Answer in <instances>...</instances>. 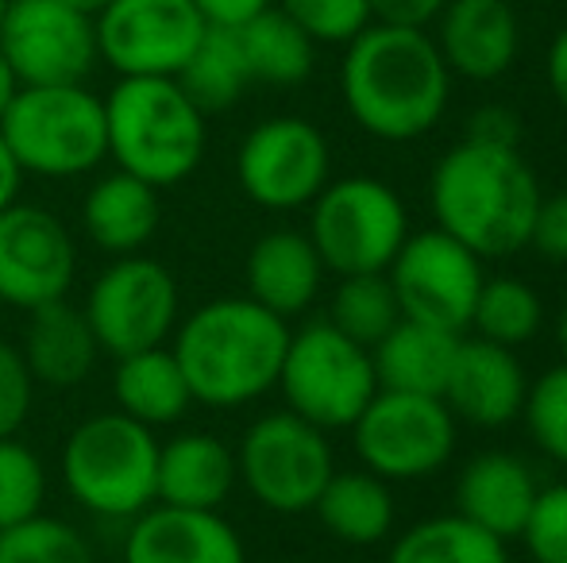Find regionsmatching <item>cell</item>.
Masks as SVG:
<instances>
[{
    "instance_id": "obj_1",
    "label": "cell",
    "mask_w": 567,
    "mask_h": 563,
    "mask_svg": "<svg viewBox=\"0 0 567 563\" xmlns=\"http://www.w3.org/2000/svg\"><path fill=\"white\" fill-rule=\"evenodd\" d=\"M340 97L367 136L410 143L444 121L452 70L425 28L367 23L343 46Z\"/></svg>"
},
{
    "instance_id": "obj_2",
    "label": "cell",
    "mask_w": 567,
    "mask_h": 563,
    "mask_svg": "<svg viewBox=\"0 0 567 563\" xmlns=\"http://www.w3.org/2000/svg\"><path fill=\"white\" fill-rule=\"evenodd\" d=\"M540 189L522 147L467 139L444 150L429 178V205L441 232L478 259H502L529 248Z\"/></svg>"
},
{
    "instance_id": "obj_3",
    "label": "cell",
    "mask_w": 567,
    "mask_h": 563,
    "mask_svg": "<svg viewBox=\"0 0 567 563\" xmlns=\"http://www.w3.org/2000/svg\"><path fill=\"white\" fill-rule=\"evenodd\" d=\"M290 332V321L244 293L205 301L182 316L171 352L194 402L209 409H239L278 386Z\"/></svg>"
},
{
    "instance_id": "obj_4",
    "label": "cell",
    "mask_w": 567,
    "mask_h": 563,
    "mask_svg": "<svg viewBox=\"0 0 567 563\" xmlns=\"http://www.w3.org/2000/svg\"><path fill=\"white\" fill-rule=\"evenodd\" d=\"M109 158L155 189L186 181L205 158V113L178 77H120L105 97Z\"/></svg>"
},
{
    "instance_id": "obj_5",
    "label": "cell",
    "mask_w": 567,
    "mask_h": 563,
    "mask_svg": "<svg viewBox=\"0 0 567 563\" xmlns=\"http://www.w3.org/2000/svg\"><path fill=\"white\" fill-rule=\"evenodd\" d=\"M59 463L66 494L93 518L132 521L155 505L158 436L120 409L70 428Z\"/></svg>"
},
{
    "instance_id": "obj_6",
    "label": "cell",
    "mask_w": 567,
    "mask_h": 563,
    "mask_svg": "<svg viewBox=\"0 0 567 563\" xmlns=\"http://www.w3.org/2000/svg\"><path fill=\"white\" fill-rule=\"evenodd\" d=\"M16 166L35 178H82L109 158L105 97L82 85H20L0 116Z\"/></svg>"
},
{
    "instance_id": "obj_7",
    "label": "cell",
    "mask_w": 567,
    "mask_h": 563,
    "mask_svg": "<svg viewBox=\"0 0 567 563\" xmlns=\"http://www.w3.org/2000/svg\"><path fill=\"white\" fill-rule=\"evenodd\" d=\"M275 390H282L286 409L301 421L324 432L351 428L367 402L379 394L371 347L343 336L332 321L301 324L290 332Z\"/></svg>"
},
{
    "instance_id": "obj_8",
    "label": "cell",
    "mask_w": 567,
    "mask_h": 563,
    "mask_svg": "<svg viewBox=\"0 0 567 563\" xmlns=\"http://www.w3.org/2000/svg\"><path fill=\"white\" fill-rule=\"evenodd\" d=\"M309 240L332 274H386L410 240V209L402 194L379 178L329 181L309 205Z\"/></svg>"
},
{
    "instance_id": "obj_9",
    "label": "cell",
    "mask_w": 567,
    "mask_h": 563,
    "mask_svg": "<svg viewBox=\"0 0 567 563\" xmlns=\"http://www.w3.org/2000/svg\"><path fill=\"white\" fill-rule=\"evenodd\" d=\"M337 471L329 432L301 421L290 409L262 414L236 444V475L247 494L270 513H313L324 482Z\"/></svg>"
},
{
    "instance_id": "obj_10",
    "label": "cell",
    "mask_w": 567,
    "mask_h": 563,
    "mask_svg": "<svg viewBox=\"0 0 567 563\" xmlns=\"http://www.w3.org/2000/svg\"><path fill=\"white\" fill-rule=\"evenodd\" d=\"M460 421L433 394L379 390L351 425L359 463L386 482H417L452 459Z\"/></svg>"
},
{
    "instance_id": "obj_11",
    "label": "cell",
    "mask_w": 567,
    "mask_h": 563,
    "mask_svg": "<svg viewBox=\"0 0 567 563\" xmlns=\"http://www.w3.org/2000/svg\"><path fill=\"white\" fill-rule=\"evenodd\" d=\"M82 313L101 352L124 359L132 352L163 347L174 336L182 321V293L158 259L135 251V256H116L90 282Z\"/></svg>"
},
{
    "instance_id": "obj_12",
    "label": "cell",
    "mask_w": 567,
    "mask_h": 563,
    "mask_svg": "<svg viewBox=\"0 0 567 563\" xmlns=\"http://www.w3.org/2000/svg\"><path fill=\"white\" fill-rule=\"evenodd\" d=\"M332 147L317 124L301 116H270L255 124L236 150V181L259 209H309L329 186Z\"/></svg>"
},
{
    "instance_id": "obj_13",
    "label": "cell",
    "mask_w": 567,
    "mask_h": 563,
    "mask_svg": "<svg viewBox=\"0 0 567 563\" xmlns=\"http://www.w3.org/2000/svg\"><path fill=\"white\" fill-rule=\"evenodd\" d=\"M394 285L398 309L405 321L436 324V329L460 332L471 329L478 290H483V259L441 228L410 232L394 263L386 267Z\"/></svg>"
},
{
    "instance_id": "obj_14",
    "label": "cell",
    "mask_w": 567,
    "mask_h": 563,
    "mask_svg": "<svg viewBox=\"0 0 567 563\" xmlns=\"http://www.w3.org/2000/svg\"><path fill=\"white\" fill-rule=\"evenodd\" d=\"M93 28L97 54L120 77H178L209 23L194 0H113Z\"/></svg>"
},
{
    "instance_id": "obj_15",
    "label": "cell",
    "mask_w": 567,
    "mask_h": 563,
    "mask_svg": "<svg viewBox=\"0 0 567 563\" xmlns=\"http://www.w3.org/2000/svg\"><path fill=\"white\" fill-rule=\"evenodd\" d=\"M0 51L20 85H82L101 59L93 15L62 0H8Z\"/></svg>"
},
{
    "instance_id": "obj_16",
    "label": "cell",
    "mask_w": 567,
    "mask_h": 563,
    "mask_svg": "<svg viewBox=\"0 0 567 563\" xmlns=\"http://www.w3.org/2000/svg\"><path fill=\"white\" fill-rule=\"evenodd\" d=\"M78 274V248L62 217L43 205L12 201L0 212V301L8 309H43L62 301Z\"/></svg>"
},
{
    "instance_id": "obj_17",
    "label": "cell",
    "mask_w": 567,
    "mask_h": 563,
    "mask_svg": "<svg viewBox=\"0 0 567 563\" xmlns=\"http://www.w3.org/2000/svg\"><path fill=\"white\" fill-rule=\"evenodd\" d=\"M529 375L514 347L491 344V340H460L449 386H444V406L455 421L475 428H506L522 417Z\"/></svg>"
},
{
    "instance_id": "obj_18",
    "label": "cell",
    "mask_w": 567,
    "mask_h": 563,
    "mask_svg": "<svg viewBox=\"0 0 567 563\" xmlns=\"http://www.w3.org/2000/svg\"><path fill=\"white\" fill-rule=\"evenodd\" d=\"M124 563H247V552L220 510H178L155 502L132 518Z\"/></svg>"
},
{
    "instance_id": "obj_19",
    "label": "cell",
    "mask_w": 567,
    "mask_h": 563,
    "mask_svg": "<svg viewBox=\"0 0 567 563\" xmlns=\"http://www.w3.org/2000/svg\"><path fill=\"white\" fill-rule=\"evenodd\" d=\"M436 46L452 74L494 82L517 62L522 23L509 0H449L436 15Z\"/></svg>"
},
{
    "instance_id": "obj_20",
    "label": "cell",
    "mask_w": 567,
    "mask_h": 563,
    "mask_svg": "<svg viewBox=\"0 0 567 563\" xmlns=\"http://www.w3.org/2000/svg\"><path fill=\"white\" fill-rule=\"evenodd\" d=\"M537 471L514 451H483L460 471L455 482V513L478 529L514 541L537 502Z\"/></svg>"
},
{
    "instance_id": "obj_21",
    "label": "cell",
    "mask_w": 567,
    "mask_h": 563,
    "mask_svg": "<svg viewBox=\"0 0 567 563\" xmlns=\"http://www.w3.org/2000/svg\"><path fill=\"white\" fill-rule=\"evenodd\" d=\"M244 282H247V298L259 301L262 309H270L282 321H293L321 293L324 263L306 232L278 228V232H267L251 243Z\"/></svg>"
},
{
    "instance_id": "obj_22",
    "label": "cell",
    "mask_w": 567,
    "mask_h": 563,
    "mask_svg": "<svg viewBox=\"0 0 567 563\" xmlns=\"http://www.w3.org/2000/svg\"><path fill=\"white\" fill-rule=\"evenodd\" d=\"M236 482V448L217 432L194 428L158 444L155 502L178 510H220Z\"/></svg>"
},
{
    "instance_id": "obj_23",
    "label": "cell",
    "mask_w": 567,
    "mask_h": 563,
    "mask_svg": "<svg viewBox=\"0 0 567 563\" xmlns=\"http://www.w3.org/2000/svg\"><path fill=\"white\" fill-rule=\"evenodd\" d=\"M20 355L28 363L35 386L51 390H74L97 367V336L85 321L82 305H70L66 298L51 301L43 309H31L23 329Z\"/></svg>"
},
{
    "instance_id": "obj_24",
    "label": "cell",
    "mask_w": 567,
    "mask_h": 563,
    "mask_svg": "<svg viewBox=\"0 0 567 563\" xmlns=\"http://www.w3.org/2000/svg\"><path fill=\"white\" fill-rule=\"evenodd\" d=\"M163 205L158 189L127 170H113L90 186L82 201V228L93 248L109 256H135L158 232Z\"/></svg>"
},
{
    "instance_id": "obj_25",
    "label": "cell",
    "mask_w": 567,
    "mask_h": 563,
    "mask_svg": "<svg viewBox=\"0 0 567 563\" xmlns=\"http://www.w3.org/2000/svg\"><path fill=\"white\" fill-rule=\"evenodd\" d=\"M460 332L436 329L421 321H398L379 344L371 347L374 378L379 390L402 394H433L441 398L449 386L455 352H460Z\"/></svg>"
},
{
    "instance_id": "obj_26",
    "label": "cell",
    "mask_w": 567,
    "mask_h": 563,
    "mask_svg": "<svg viewBox=\"0 0 567 563\" xmlns=\"http://www.w3.org/2000/svg\"><path fill=\"white\" fill-rule=\"evenodd\" d=\"M113 402L120 414L147 428L178 425L194 406V394L182 375L171 347H147L116 359L113 371Z\"/></svg>"
},
{
    "instance_id": "obj_27",
    "label": "cell",
    "mask_w": 567,
    "mask_h": 563,
    "mask_svg": "<svg viewBox=\"0 0 567 563\" xmlns=\"http://www.w3.org/2000/svg\"><path fill=\"white\" fill-rule=\"evenodd\" d=\"M313 513L337 541L351 544V549H371V544L386 541L394 529V490L367 467L332 471Z\"/></svg>"
},
{
    "instance_id": "obj_28",
    "label": "cell",
    "mask_w": 567,
    "mask_h": 563,
    "mask_svg": "<svg viewBox=\"0 0 567 563\" xmlns=\"http://www.w3.org/2000/svg\"><path fill=\"white\" fill-rule=\"evenodd\" d=\"M236 31H239V43H244L251 82L301 85L313 74L317 43L278 4H270L267 12H259L255 20H247Z\"/></svg>"
},
{
    "instance_id": "obj_29",
    "label": "cell",
    "mask_w": 567,
    "mask_h": 563,
    "mask_svg": "<svg viewBox=\"0 0 567 563\" xmlns=\"http://www.w3.org/2000/svg\"><path fill=\"white\" fill-rule=\"evenodd\" d=\"M386 563H509V549L460 513H436L405 529L390 544Z\"/></svg>"
},
{
    "instance_id": "obj_30",
    "label": "cell",
    "mask_w": 567,
    "mask_h": 563,
    "mask_svg": "<svg viewBox=\"0 0 567 563\" xmlns=\"http://www.w3.org/2000/svg\"><path fill=\"white\" fill-rule=\"evenodd\" d=\"M178 85L189 93L197 108L205 116L225 113L236 105L251 85V70L244 59V43H239L236 28H205L197 51L189 54V62L182 66Z\"/></svg>"
},
{
    "instance_id": "obj_31",
    "label": "cell",
    "mask_w": 567,
    "mask_h": 563,
    "mask_svg": "<svg viewBox=\"0 0 567 563\" xmlns=\"http://www.w3.org/2000/svg\"><path fill=\"white\" fill-rule=\"evenodd\" d=\"M545 324V301L525 279L514 274H498V279H486L478 290L475 313H471V329L478 340H491L502 347H522Z\"/></svg>"
},
{
    "instance_id": "obj_32",
    "label": "cell",
    "mask_w": 567,
    "mask_h": 563,
    "mask_svg": "<svg viewBox=\"0 0 567 563\" xmlns=\"http://www.w3.org/2000/svg\"><path fill=\"white\" fill-rule=\"evenodd\" d=\"M329 321L355 344L374 347L402 321L394 285H390L386 274H343L337 293H332Z\"/></svg>"
},
{
    "instance_id": "obj_33",
    "label": "cell",
    "mask_w": 567,
    "mask_h": 563,
    "mask_svg": "<svg viewBox=\"0 0 567 563\" xmlns=\"http://www.w3.org/2000/svg\"><path fill=\"white\" fill-rule=\"evenodd\" d=\"M0 563H97V552L70 521L35 513L20 525L0 529Z\"/></svg>"
},
{
    "instance_id": "obj_34",
    "label": "cell",
    "mask_w": 567,
    "mask_h": 563,
    "mask_svg": "<svg viewBox=\"0 0 567 563\" xmlns=\"http://www.w3.org/2000/svg\"><path fill=\"white\" fill-rule=\"evenodd\" d=\"M47 502V467L35 448L20 436L0 440V529H12L20 521L43 513Z\"/></svg>"
},
{
    "instance_id": "obj_35",
    "label": "cell",
    "mask_w": 567,
    "mask_h": 563,
    "mask_svg": "<svg viewBox=\"0 0 567 563\" xmlns=\"http://www.w3.org/2000/svg\"><path fill=\"white\" fill-rule=\"evenodd\" d=\"M522 421L537 451L567 467V359L548 367L545 375L529 378Z\"/></svg>"
},
{
    "instance_id": "obj_36",
    "label": "cell",
    "mask_w": 567,
    "mask_h": 563,
    "mask_svg": "<svg viewBox=\"0 0 567 563\" xmlns=\"http://www.w3.org/2000/svg\"><path fill=\"white\" fill-rule=\"evenodd\" d=\"M286 15L306 31L313 43L348 46L371 20V0H278Z\"/></svg>"
},
{
    "instance_id": "obj_37",
    "label": "cell",
    "mask_w": 567,
    "mask_h": 563,
    "mask_svg": "<svg viewBox=\"0 0 567 563\" xmlns=\"http://www.w3.org/2000/svg\"><path fill=\"white\" fill-rule=\"evenodd\" d=\"M517 536L533 563H567V482L537 490V502Z\"/></svg>"
},
{
    "instance_id": "obj_38",
    "label": "cell",
    "mask_w": 567,
    "mask_h": 563,
    "mask_svg": "<svg viewBox=\"0 0 567 563\" xmlns=\"http://www.w3.org/2000/svg\"><path fill=\"white\" fill-rule=\"evenodd\" d=\"M35 402V378L23 363L20 347L0 340V440L16 436Z\"/></svg>"
},
{
    "instance_id": "obj_39",
    "label": "cell",
    "mask_w": 567,
    "mask_h": 563,
    "mask_svg": "<svg viewBox=\"0 0 567 563\" xmlns=\"http://www.w3.org/2000/svg\"><path fill=\"white\" fill-rule=\"evenodd\" d=\"M529 248H537L548 263H567V189L540 197Z\"/></svg>"
},
{
    "instance_id": "obj_40",
    "label": "cell",
    "mask_w": 567,
    "mask_h": 563,
    "mask_svg": "<svg viewBox=\"0 0 567 563\" xmlns=\"http://www.w3.org/2000/svg\"><path fill=\"white\" fill-rule=\"evenodd\" d=\"M467 139L498 143V147H517V143H522V121H517V113L506 105H483V108L471 113Z\"/></svg>"
},
{
    "instance_id": "obj_41",
    "label": "cell",
    "mask_w": 567,
    "mask_h": 563,
    "mask_svg": "<svg viewBox=\"0 0 567 563\" xmlns=\"http://www.w3.org/2000/svg\"><path fill=\"white\" fill-rule=\"evenodd\" d=\"M449 0H371L374 23H394V28H429L444 12Z\"/></svg>"
},
{
    "instance_id": "obj_42",
    "label": "cell",
    "mask_w": 567,
    "mask_h": 563,
    "mask_svg": "<svg viewBox=\"0 0 567 563\" xmlns=\"http://www.w3.org/2000/svg\"><path fill=\"white\" fill-rule=\"evenodd\" d=\"M194 4L209 28H244L247 20L267 12L275 0H194Z\"/></svg>"
},
{
    "instance_id": "obj_43",
    "label": "cell",
    "mask_w": 567,
    "mask_h": 563,
    "mask_svg": "<svg viewBox=\"0 0 567 563\" xmlns=\"http://www.w3.org/2000/svg\"><path fill=\"white\" fill-rule=\"evenodd\" d=\"M545 70H548V90H553V97L560 101L564 113H567V23L556 31L553 46H548Z\"/></svg>"
},
{
    "instance_id": "obj_44",
    "label": "cell",
    "mask_w": 567,
    "mask_h": 563,
    "mask_svg": "<svg viewBox=\"0 0 567 563\" xmlns=\"http://www.w3.org/2000/svg\"><path fill=\"white\" fill-rule=\"evenodd\" d=\"M20 181H23V170L16 166L12 150H8L4 136H0V212L12 201H20Z\"/></svg>"
},
{
    "instance_id": "obj_45",
    "label": "cell",
    "mask_w": 567,
    "mask_h": 563,
    "mask_svg": "<svg viewBox=\"0 0 567 563\" xmlns=\"http://www.w3.org/2000/svg\"><path fill=\"white\" fill-rule=\"evenodd\" d=\"M16 90H20V82H16L12 66H8L4 51H0V116H4V108H8V105H12Z\"/></svg>"
},
{
    "instance_id": "obj_46",
    "label": "cell",
    "mask_w": 567,
    "mask_h": 563,
    "mask_svg": "<svg viewBox=\"0 0 567 563\" xmlns=\"http://www.w3.org/2000/svg\"><path fill=\"white\" fill-rule=\"evenodd\" d=\"M62 4H70V8H78V12H85V15H97L105 4H113V0H62Z\"/></svg>"
},
{
    "instance_id": "obj_47",
    "label": "cell",
    "mask_w": 567,
    "mask_h": 563,
    "mask_svg": "<svg viewBox=\"0 0 567 563\" xmlns=\"http://www.w3.org/2000/svg\"><path fill=\"white\" fill-rule=\"evenodd\" d=\"M556 344H560V352H564V359H567V301H564L560 316H556Z\"/></svg>"
},
{
    "instance_id": "obj_48",
    "label": "cell",
    "mask_w": 567,
    "mask_h": 563,
    "mask_svg": "<svg viewBox=\"0 0 567 563\" xmlns=\"http://www.w3.org/2000/svg\"><path fill=\"white\" fill-rule=\"evenodd\" d=\"M4 12H8V0H0V23H4Z\"/></svg>"
}]
</instances>
